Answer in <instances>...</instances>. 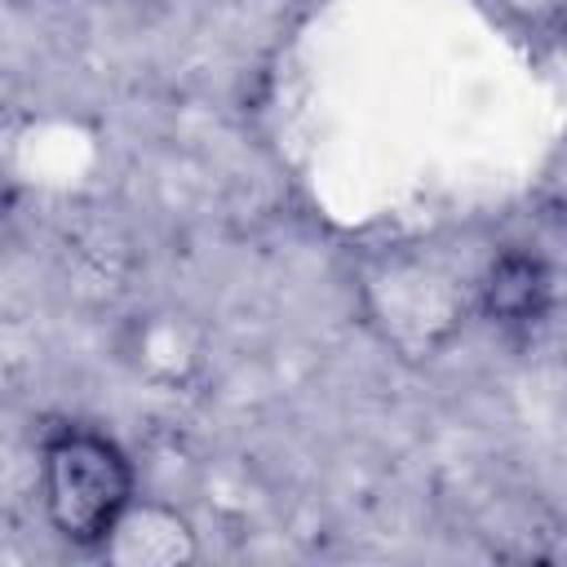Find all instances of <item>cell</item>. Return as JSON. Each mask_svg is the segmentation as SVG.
I'll use <instances>...</instances> for the list:
<instances>
[{"instance_id":"cell-1","label":"cell","mask_w":567,"mask_h":567,"mask_svg":"<svg viewBox=\"0 0 567 567\" xmlns=\"http://www.w3.org/2000/svg\"><path fill=\"white\" fill-rule=\"evenodd\" d=\"M133 501V461L111 434L80 421H58L40 434V505L66 545L102 549Z\"/></svg>"},{"instance_id":"cell-2","label":"cell","mask_w":567,"mask_h":567,"mask_svg":"<svg viewBox=\"0 0 567 567\" xmlns=\"http://www.w3.org/2000/svg\"><path fill=\"white\" fill-rule=\"evenodd\" d=\"M470 306L474 284H461L447 266L416 252L385 257L368 279V315L408 359H430L461 328Z\"/></svg>"},{"instance_id":"cell-3","label":"cell","mask_w":567,"mask_h":567,"mask_svg":"<svg viewBox=\"0 0 567 567\" xmlns=\"http://www.w3.org/2000/svg\"><path fill=\"white\" fill-rule=\"evenodd\" d=\"M558 301L554 266L532 248H501L474 279V310L505 337L536 332Z\"/></svg>"},{"instance_id":"cell-4","label":"cell","mask_w":567,"mask_h":567,"mask_svg":"<svg viewBox=\"0 0 567 567\" xmlns=\"http://www.w3.org/2000/svg\"><path fill=\"white\" fill-rule=\"evenodd\" d=\"M102 554L120 567H182L199 554L190 518L168 501H133L115 532L106 536Z\"/></svg>"}]
</instances>
